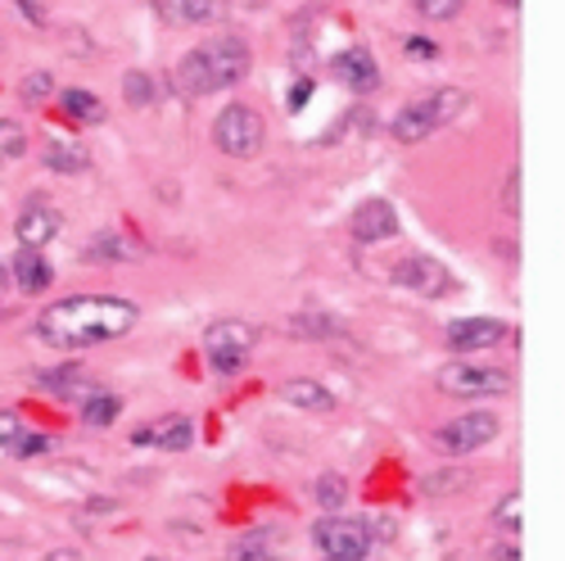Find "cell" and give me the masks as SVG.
Returning <instances> with one entry per match:
<instances>
[{
	"instance_id": "cell-1",
	"label": "cell",
	"mask_w": 565,
	"mask_h": 561,
	"mask_svg": "<svg viewBox=\"0 0 565 561\" xmlns=\"http://www.w3.org/2000/svg\"><path fill=\"white\" fill-rule=\"evenodd\" d=\"M136 321H140V308L122 295H68L36 317V340L60 353H77V349L122 340Z\"/></svg>"
},
{
	"instance_id": "cell-2",
	"label": "cell",
	"mask_w": 565,
	"mask_h": 561,
	"mask_svg": "<svg viewBox=\"0 0 565 561\" xmlns=\"http://www.w3.org/2000/svg\"><path fill=\"white\" fill-rule=\"evenodd\" d=\"M461 109H466V91H457V86L430 91L426 100L407 105V109L394 118V140H403V146H416V140H430V136H435L439 127H448Z\"/></svg>"
},
{
	"instance_id": "cell-3",
	"label": "cell",
	"mask_w": 565,
	"mask_h": 561,
	"mask_svg": "<svg viewBox=\"0 0 565 561\" xmlns=\"http://www.w3.org/2000/svg\"><path fill=\"white\" fill-rule=\"evenodd\" d=\"M213 146L231 159H254L267 146V123L263 114H254L249 105H226L213 118Z\"/></svg>"
},
{
	"instance_id": "cell-4",
	"label": "cell",
	"mask_w": 565,
	"mask_h": 561,
	"mask_svg": "<svg viewBox=\"0 0 565 561\" xmlns=\"http://www.w3.org/2000/svg\"><path fill=\"white\" fill-rule=\"evenodd\" d=\"M312 543L326 552V561H362L371 552V526L366 521H353V517H321L312 526Z\"/></svg>"
},
{
	"instance_id": "cell-5",
	"label": "cell",
	"mask_w": 565,
	"mask_h": 561,
	"mask_svg": "<svg viewBox=\"0 0 565 561\" xmlns=\"http://www.w3.org/2000/svg\"><path fill=\"white\" fill-rule=\"evenodd\" d=\"M439 390L452 399H502L511 390V377L502 367H480V362H448L439 371Z\"/></svg>"
},
{
	"instance_id": "cell-6",
	"label": "cell",
	"mask_w": 565,
	"mask_h": 561,
	"mask_svg": "<svg viewBox=\"0 0 565 561\" xmlns=\"http://www.w3.org/2000/svg\"><path fill=\"white\" fill-rule=\"evenodd\" d=\"M200 55H204V64H209L213 91H226V86H235V82H245V77H249V64H254L249 41H245V36H235V32L204 41V45H200Z\"/></svg>"
},
{
	"instance_id": "cell-7",
	"label": "cell",
	"mask_w": 565,
	"mask_h": 561,
	"mask_svg": "<svg viewBox=\"0 0 565 561\" xmlns=\"http://www.w3.org/2000/svg\"><path fill=\"white\" fill-rule=\"evenodd\" d=\"M493 440H498V416L493 412H466V416L448 421L444 431H435V444L448 457H466V453H476V448H484Z\"/></svg>"
},
{
	"instance_id": "cell-8",
	"label": "cell",
	"mask_w": 565,
	"mask_h": 561,
	"mask_svg": "<svg viewBox=\"0 0 565 561\" xmlns=\"http://www.w3.org/2000/svg\"><path fill=\"white\" fill-rule=\"evenodd\" d=\"M390 276H394V286H398V290H412V295H420V299H439V295L452 290V272H448L444 263L426 258V254L398 258Z\"/></svg>"
},
{
	"instance_id": "cell-9",
	"label": "cell",
	"mask_w": 565,
	"mask_h": 561,
	"mask_svg": "<svg viewBox=\"0 0 565 561\" xmlns=\"http://www.w3.org/2000/svg\"><path fill=\"white\" fill-rule=\"evenodd\" d=\"M60 226H64L60 209H55L51 200L32 195V200L19 209V218H14V236H19L23 250H41V245H51V241L60 236Z\"/></svg>"
},
{
	"instance_id": "cell-10",
	"label": "cell",
	"mask_w": 565,
	"mask_h": 561,
	"mask_svg": "<svg viewBox=\"0 0 565 561\" xmlns=\"http://www.w3.org/2000/svg\"><path fill=\"white\" fill-rule=\"evenodd\" d=\"M349 231H353L358 245H381V241L398 236V209L390 200H366V204L353 209Z\"/></svg>"
},
{
	"instance_id": "cell-11",
	"label": "cell",
	"mask_w": 565,
	"mask_h": 561,
	"mask_svg": "<svg viewBox=\"0 0 565 561\" xmlns=\"http://www.w3.org/2000/svg\"><path fill=\"white\" fill-rule=\"evenodd\" d=\"M507 336V326L498 317H457L448 326V345L457 353H480V349H493L498 340Z\"/></svg>"
},
{
	"instance_id": "cell-12",
	"label": "cell",
	"mask_w": 565,
	"mask_h": 561,
	"mask_svg": "<svg viewBox=\"0 0 565 561\" xmlns=\"http://www.w3.org/2000/svg\"><path fill=\"white\" fill-rule=\"evenodd\" d=\"M335 77L349 91H358V96H371V91L381 86V68H375V55L366 45H349V51L335 55Z\"/></svg>"
},
{
	"instance_id": "cell-13",
	"label": "cell",
	"mask_w": 565,
	"mask_h": 561,
	"mask_svg": "<svg viewBox=\"0 0 565 561\" xmlns=\"http://www.w3.org/2000/svg\"><path fill=\"white\" fill-rule=\"evenodd\" d=\"M254 340H258V326L245 321V317H217L204 331V349L209 353H217V349L222 353H249Z\"/></svg>"
},
{
	"instance_id": "cell-14",
	"label": "cell",
	"mask_w": 565,
	"mask_h": 561,
	"mask_svg": "<svg viewBox=\"0 0 565 561\" xmlns=\"http://www.w3.org/2000/svg\"><path fill=\"white\" fill-rule=\"evenodd\" d=\"M195 440V421L191 416H163V421H150L146 431H136L131 444H154V448H168V453H181V448H191Z\"/></svg>"
},
{
	"instance_id": "cell-15",
	"label": "cell",
	"mask_w": 565,
	"mask_h": 561,
	"mask_svg": "<svg viewBox=\"0 0 565 561\" xmlns=\"http://www.w3.org/2000/svg\"><path fill=\"white\" fill-rule=\"evenodd\" d=\"M51 280H55V267L41 250H19L14 254V286L23 295H45L51 290Z\"/></svg>"
},
{
	"instance_id": "cell-16",
	"label": "cell",
	"mask_w": 565,
	"mask_h": 561,
	"mask_svg": "<svg viewBox=\"0 0 565 561\" xmlns=\"http://www.w3.org/2000/svg\"><path fill=\"white\" fill-rule=\"evenodd\" d=\"M41 163L51 168V172L77 177V172L90 168V155H86V146H77L73 136H51V140H45V150H41Z\"/></svg>"
},
{
	"instance_id": "cell-17",
	"label": "cell",
	"mask_w": 565,
	"mask_h": 561,
	"mask_svg": "<svg viewBox=\"0 0 565 561\" xmlns=\"http://www.w3.org/2000/svg\"><path fill=\"white\" fill-rule=\"evenodd\" d=\"M82 258L86 263H140L146 250H140L136 241H127L122 231H100V236L82 250Z\"/></svg>"
},
{
	"instance_id": "cell-18",
	"label": "cell",
	"mask_w": 565,
	"mask_h": 561,
	"mask_svg": "<svg viewBox=\"0 0 565 561\" xmlns=\"http://www.w3.org/2000/svg\"><path fill=\"white\" fill-rule=\"evenodd\" d=\"M177 91H181V96H213V77H209V64L200 55V45H195L191 55H181V64H177Z\"/></svg>"
},
{
	"instance_id": "cell-19",
	"label": "cell",
	"mask_w": 565,
	"mask_h": 561,
	"mask_svg": "<svg viewBox=\"0 0 565 561\" xmlns=\"http://www.w3.org/2000/svg\"><path fill=\"white\" fill-rule=\"evenodd\" d=\"M280 399L303 407V412H331L335 407V394L326 390L321 381H286V385H280Z\"/></svg>"
},
{
	"instance_id": "cell-20",
	"label": "cell",
	"mask_w": 565,
	"mask_h": 561,
	"mask_svg": "<svg viewBox=\"0 0 565 561\" xmlns=\"http://www.w3.org/2000/svg\"><path fill=\"white\" fill-rule=\"evenodd\" d=\"M60 109H64L73 123H105V100L96 96V91H82V86L60 91Z\"/></svg>"
},
{
	"instance_id": "cell-21",
	"label": "cell",
	"mask_w": 565,
	"mask_h": 561,
	"mask_svg": "<svg viewBox=\"0 0 565 561\" xmlns=\"http://www.w3.org/2000/svg\"><path fill=\"white\" fill-rule=\"evenodd\" d=\"M45 390H51L55 399H73V394H86L90 385H86V371L77 367V362H64V367H51V371H41L36 377Z\"/></svg>"
},
{
	"instance_id": "cell-22",
	"label": "cell",
	"mask_w": 565,
	"mask_h": 561,
	"mask_svg": "<svg viewBox=\"0 0 565 561\" xmlns=\"http://www.w3.org/2000/svg\"><path fill=\"white\" fill-rule=\"evenodd\" d=\"M118 412H122L118 394H109V390H86V399H82V421H86V426L105 431V426H114V421H118Z\"/></svg>"
},
{
	"instance_id": "cell-23",
	"label": "cell",
	"mask_w": 565,
	"mask_h": 561,
	"mask_svg": "<svg viewBox=\"0 0 565 561\" xmlns=\"http://www.w3.org/2000/svg\"><path fill=\"white\" fill-rule=\"evenodd\" d=\"M312 498L326 507V517H335V511L349 502V480L340 472H326L317 485H312Z\"/></svg>"
},
{
	"instance_id": "cell-24",
	"label": "cell",
	"mask_w": 565,
	"mask_h": 561,
	"mask_svg": "<svg viewBox=\"0 0 565 561\" xmlns=\"http://www.w3.org/2000/svg\"><path fill=\"white\" fill-rule=\"evenodd\" d=\"M28 155V131L14 118H0V163H14Z\"/></svg>"
},
{
	"instance_id": "cell-25",
	"label": "cell",
	"mask_w": 565,
	"mask_h": 561,
	"mask_svg": "<svg viewBox=\"0 0 565 561\" xmlns=\"http://www.w3.org/2000/svg\"><path fill=\"white\" fill-rule=\"evenodd\" d=\"M55 91H60V86H55V77H51V73H28V77H23V86H19V100L36 109V105L51 100Z\"/></svg>"
},
{
	"instance_id": "cell-26",
	"label": "cell",
	"mask_w": 565,
	"mask_h": 561,
	"mask_svg": "<svg viewBox=\"0 0 565 561\" xmlns=\"http://www.w3.org/2000/svg\"><path fill=\"white\" fill-rule=\"evenodd\" d=\"M122 96H127V105L146 109V105L159 100V91H154V82H150L146 73H127V77H122Z\"/></svg>"
},
{
	"instance_id": "cell-27",
	"label": "cell",
	"mask_w": 565,
	"mask_h": 561,
	"mask_svg": "<svg viewBox=\"0 0 565 561\" xmlns=\"http://www.w3.org/2000/svg\"><path fill=\"white\" fill-rule=\"evenodd\" d=\"M290 331L295 336H335L340 321L326 317V313H299V317H290Z\"/></svg>"
},
{
	"instance_id": "cell-28",
	"label": "cell",
	"mask_w": 565,
	"mask_h": 561,
	"mask_svg": "<svg viewBox=\"0 0 565 561\" xmlns=\"http://www.w3.org/2000/svg\"><path fill=\"white\" fill-rule=\"evenodd\" d=\"M226 10V0H181V19L185 23H209V19H217Z\"/></svg>"
},
{
	"instance_id": "cell-29",
	"label": "cell",
	"mask_w": 565,
	"mask_h": 561,
	"mask_svg": "<svg viewBox=\"0 0 565 561\" xmlns=\"http://www.w3.org/2000/svg\"><path fill=\"white\" fill-rule=\"evenodd\" d=\"M412 6L426 14L430 23H448V19H457L466 10V0H412Z\"/></svg>"
},
{
	"instance_id": "cell-30",
	"label": "cell",
	"mask_w": 565,
	"mask_h": 561,
	"mask_svg": "<svg viewBox=\"0 0 565 561\" xmlns=\"http://www.w3.org/2000/svg\"><path fill=\"white\" fill-rule=\"evenodd\" d=\"M19 440H23V421H19V412H0V453H14Z\"/></svg>"
},
{
	"instance_id": "cell-31",
	"label": "cell",
	"mask_w": 565,
	"mask_h": 561,
	"mask_svg": "<svg viewBox=\"0 0 565 561\" xmlns=\"http://www.w3.org/2000/svg\"><path fill=\"white\" fill-rule=\"evenodd\" d=\"M502 213L507 218H515V213H521V172H507V181H502Z\"/></svg>"
},
{
	"instance_id": "cell-32",
	"label": "cell",
	"mask_w": 565,
	"mask_h": 561,
	"mask_svg": "<svg viewBox=\"0 0 565 561\" xmlns=\"http://www.w3.org/2000/svg\"><path fill=\"white\" fill-rule=\"evenodd\" d=\"M276 543V530H249L241 543H235V552L231 557H245V552H267Z\"/></svg>"
},
{
	"instance_id": "cell-33",
	"label": "cell",
	"mask_w": 565,
	"mask_h": 561,
	"mask_svg": "<svg viewBox=\"0 0 565 561\" xmlns=\"http://www.w3.org/2000/svg\"><path fill=\"white\" fill-rule=\"evenodd\" d=\"M498 526H507V530H521V494H507L502 502H498Z\"/></svg>"
},
{
	"instance_id": "cell-34",
	"label": "cell",
	"mask_w": 565,
	"mask_h": 561,
	"mask_svg": "<svg viewBox=\"0 0 565 561\" xmlns=\"http://www.w3.org/2000/svg\"><path fill=\"white\" fill-rule=\"evenodd\" d=\"M51 448H55L51 435H28V431H23V440L14 444V457H36V453H51Z\"/></svg>"
},
{
	"instance_id": "cell-35",
	"label": "cell",
	"mask_w": 565,
	"mask_h": 561,
	"mask_svg": "<svg viewBox=\"0 0 565 561\" xmlns=\"http://www.w3.org/2000/svg\"><path fill=\"white\" fill-rule=\"evenodd\" d=\"M245 358H249V353H222V349H217V353H209V362H213L217 377H235V371L245 367Z\"/></svg>"
},
{
	"instance_id": "cell-36",
	"label": "cell",
	"mask_w": 565,
	"mask_h": 561,
	"mask_svg": "<svg viewBox=\"0 0 565 561\" xmlns=\"http://www.w3.org/2000/svg\"><path fill=\"white\" fill-rule=\"evenodd\" d=\"M426 489L430 494H457V489H466V476L461 472H439V476L426 480Z\"/></svg>"
},
{
	"instance_id": "cell-37",
	"label": "cell",
	"mask_w": 565,
	"mask_h": 561,
	"mask_svg": "<svg viewBox=\"0 0 565 561\" xmlns=\"http://www.w3.org/2000/svg\"><path fill=\"white\" fill-rule=\"evenodd\" d=\"M308 96H312V77H299V82L290 86V114H299V109L308 105Z\"/></svg>"
},
{
	"instance_id": "cell-38",
	"label": "cell",
	"mask_w": 565,
	"mask_h": 561,
	"mask_svg": "<svg viewBox=\"0 0 565 561\" xmlns=\"http://www.w3.org/2000/svg\"><path fill=\"white\" fill-rule=\"evenodd\" d=\"M407 55H416V60H435V55H439V45L426 41V36H412V41H407Z\"/></svg>"
},
{
	"instance_id": "cell-39",
	"label": "cell",
	"mask_w": 565,
	"mask_h": 561,
	"mask_svg": "<svg viewBox=\"0 0 565 561\" xmlns=\"http://www.w3.org/2000/svg\"><path fill=\"white\" fill-rule=\"evenodd\" d=\"M41 561H82V557H77V552H73V548H55V552H51V557H41Z\"/></svg>"
},
{
	"instance_id": "cell-40",
	"label": "cell",
	"mask_w": 565,
	"mask_h": 561,
	"mask_svg": "<svg viewBox=\"0 0 565 561\" xmlns=\"http://www.w3.org/2000/svg\"><path fill=\"white\" fill-rule=\"evenodd\" d=\"M19 10H23V14H28V19H32V23H41V10H36V6H32V0H19Z\"/></svg>"
},
{
	"instance_id": "cell-41",
	"label": "cell",
	"mask_w": 565,
	"mask_h": 561,
	"mask_svg": "<svg viewBox=\"0 0 565 561\" xmlns=\"http://www.w3.org/2000/svg\"><path fill=\"white\" fill-rule=\"evenodd\" d=\"M231 561H276L271 552H245V557H231Z\"/></svg>"
},
{
	"instance_id": "cell-42",
	"label": "cell",
	"mask_w": 565,
	"mask_h": 561,
	"mask_svg": "<svg viewBox=\"0 0 565 561\" xmlns=\"http://www.w3.org/2000/svg\"><path fill=\"white\" fill-rule=\"evenodd\" d=\"M0 290H6V267H0Z\"/></svg>"
},
{
	"instance_id": "cell-43",
	"label": "cell",
	"mask_w": 565,
	"mask_h": 561,
	"mask_svg": "<svg viewBox=\"0 0 565 561\" xmlns=\"http://www.w3.org/2000/svg\"><path fill=\"white\" fill-rule=\"evenodd\" d=\"M146 561H159V557H146Z\"/></svg>"
}]
</instances>
